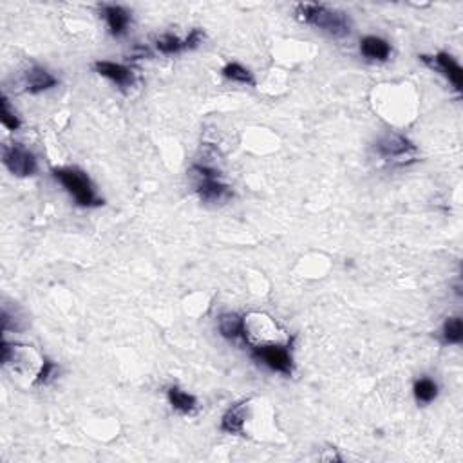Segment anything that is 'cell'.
Returning a JSON list of instances; mask_svg holds the SVG:
<instances>
[{
	"instance_id": "obj_4",
	"label": "cell",
	"mask_w": 463,
	"mask_h": 463,
	"mask_svg": "<svg viewBox=\"0 0 463 463\" xmlns=\"http://www.w3.org/2000/svg\"><path fill=\"white\" fill-rule=\"evenodd\" d=\"M252 357L257 362H261V364L266 365V368H270L271 371L283 373L286 375V377H291V373H293V358H291V353L286 346H254Z\"/></svg>"
},
{
	"instance_id": "obj_5",
	"label": "cell",
	"mask_w": 463,
	"mask_h": 463,
	"mask_svg": "<svg viewBox=\"0 0 463 463\" xmlns=\"http://www.w3.org/2000/svg\"><path fill=\"white\" fill-rule=\"evenodd\" d=\"M2 161H4L9 172L18 177L33 176L38 168L37 158H35L33 152H29L28 148L18 143L4 145V148H2Z\"/></svg>"
},
{
	"instance_id": "obj_16",
	"label": "cell",
	"mask_w": 463,
	"mask_h": 463,
	"mask_svg": "<svg viewBox=\"0 0 463 463\" xmlns=\"http://www.w3.org/2000/svg\"><path fill=\"white\" fill-rule=\"evenodd\" d=\"M223 76L232 80V82L246 83V86H255L254 74L246 69V67H242L241 64H238V61H230V64H226V66L223 67Z\"/></svg>"
},
{
	"instance_id": "obj_18",
	"label": "cell",
	"mask_w": 463,
	"mask_h": 463,
	"mask_svg": "<svg viewBox=\"0 0 463 463\" xmlns=\"http://www.w3.org/2000/svg\"><path fill=\"white\" fill-rule=\"evenodd\" d=\"M156 45L158 49H160L163 54H176L187 49L184 40H181V38L176 37V35H163V37L158 38Z\"/></svg>"
},
{
	"instance_id": "obj_10",
	"label": "cell",
	"mask_w": 463,
	"mask_h": 463,
	"mask_svg": "<svg viewBox=\"0 0 463 463\" xmlns=\"http://www.w3.org/2000/svg\"><path fill=\"white\" fill-rule=\"evenodd\" d=\"M57 86V78L47 69L40 66L29 67L28 73H25V87H28L29 93H44L47 89H53Z\"/></svg>"
},
{
	"instance_id": "obj_6",
	"label": "cell",
	"mask_w": 463,
	"mask_h": 463,
	"mask_svg": "<svg viewBox=\"0 0 463 463\" xmlns=\"http://www.w3.org/2000/svg\"><path fill=\"white\" fill-rule=\"evenodd\" d=\"M377 152L384 160H393L404 163V158H411L416 152V147L411 143L407 138L397 134V132H387L377 141Z\"/></svg>"
},
{
	"instance_id": "obj_3",
	"label": "cell",
	"mask_w": 463,
	"mask_h": 463,
	"mask_svg": "<svg viewBox=\"0 0 463 463\" xmlns=\"http://www.w3.org/2000/svg\"><path fill=\"white\" fill-rule=\"evenodd\" d=\"M190 172L197 177L196 192L205 203H223L234 196L228 184L219 180L218 170L203 167V165H194Z\"/></svg>"
},
{
	"instance_id": "obj_17",
	"label": "cell",
	"mask_w": 463,
	"mask_h": 463,
	"mask_svg": "<svg viewBox=\"0 0 463 463\" xmlns=\"http://www.w3.org/2000/svg\"><path fill=\"white\" fill-rule=\"evenodd\" d=\"M442 339L445 344H459L463 341V322L459 317L447 319L442 329Z\"/></svg>"
},
{
	"instance_id": "obj_1",
	"label": "cell",
	"mask_w": 463,
	"mask_h": 463,
	"mask_svg": "<svg viewBox=\"0 0 463 463\" xmlns=\"http://www.w3.org/2000/svg\"><path fill=\"white\" fill-rule=\"evenodd\" d=\"M295 17L300 22L320 29L324 33L335 38L348 37L351 33V20L346 13L329 9L328 6L315 4V2H303L295 8Z\"/></svg>"
},
{
	"instance_id": "obj_11",
	"label": "cell",
	"mask_w": 463,
	"mask_h": 463,
	"mask_svg": "<svg viewBox=\"0 0 463 463\" xmlns=\"http://www.w3.org/2000/svg\"><path fill=\"white\" fill-rule=\"evenodd\" d=\"M361 53L368 60L385 61L391 57V45L380 37H364L361 42Z\"/></svg>"
},
{
	"instance_id": "obj_12",
	"label": "cell",
	"mask_w": 463,
	"mask_h": 463,
	"mask_svg": "<svg viewBox=\"0 0 463 463\" xmlns=\"http://www.w3.org/2000/svg\"><path fill=\"white\" fill-rule=\"evenodd\" d=\"M246 409H248L246 402H241L226 411V414L221 420V429L228 433V435H241L246 420Z\"/></svg>"
},
{
	"instance_id": "obj_19",
	"label": "cell",
	"mask_w": 463,
	"mask_h": 463,
	"mask_svg": "<svg viewBox=\"0 0 463 463\" xmlns=\"http://www.w3.org/2000/svg\"><path fill=\"white\" fill-rule=\"evenodd\" d=\"M0 122H2V125H4L6 129H9V131H17V129L20 127V119L15 115V111H11V107H9V102L6 96L0 98Z\"/></svg>"
},
{
	"instance_id": "obj_2",
	"label": "cell",
	"mask_w": 463,
	"mask_h": 463,
	"mask_svg": "<svg viewBox=\"0 0 463 463\" xmlns=\"http://www.w3.org/2000/svg\"><path fill=\"white\" fill-rule=\"evenodd\" d=\"M54 180L74 197V201L78 203L80 206H87V209H93V206H102L103 199L96 194L95 187L90 183L89 176H87L83 170L76 167H60L53 168L51 170Z\"/></svg>"
},
{
	"instance_id": "obj_14",
	"label": "cell",
	"mask_w": 463,
	"mask_h": 463,
	"mask_svg": "<svg viewBox=\"0 0 463 463\" xmlns=\"http://www.w3.org/2000/svg\"><path fill=\"white\" fill-rule=\"evenodd\" d=\"M167 394H168V402H170V406H172L176 411H180V413L189 414L196 409L197 400L194 394L184 393V391H181L180 387H170Z\"/></svg>"
},
{
	"instance_id": "obj_13",
	"label": "cell",
	"mask_w": 463,
	"mask_h": 463,
	"mask_svg": "<svg viewBox=\"0 0 463 463\" xmlns=\"http://www.w3.org/2000/svg\"><path fill=\"white\" fill-rule=\"evenodd\" d=\"M219 332L228 341H238L239 336H245V319L238 313H223L219 317Z\"/></svg>"
},
{
	"instance_id": "obj_7",
	"label": "cell",
	"mask_w": 463,
	"mask_h": 463,
	"mask_svg": "<svg viewBox=\"0 0 463 463\" xmlns=\"http://www.w3.org/2000/svg\"><path fill=\"white\" fill-rule=\"evenodd\" d=\"M420 60H422L423 64H427L429 67H433L435 71H440V73H442L443 76L455 86L456 90L462 89V67L456 64V60L451 57V54L438 53L435 54V57L422 54Z\"/></svg>"
},
{
	"instance_id": "obj_21",
	"label": "cell",
	"mask_w": 463,
	"mask_h": 463,
	"mask_svg": "<svg viewBox=\"0 0 463 463\" xmlns=\"http://www.w3.org/2000/svg\"><path fill=\"white\" fill-rule=\"evenodd\" d=\"M203 40H205L203 29H192L189 37L184 38V45H187V49H194L199 44H203Z\"/></svg>"
},
{
	"instance_id": "obj_20",
	"label": "cell",
	"mask_w": 463,
	"mask_h": 463,
	"mask_svg": "<svg viewBox=\"0 0 463 463\" xmlns=\"http://www.w3.org/2000/svg\"><path fill=\"white\" fill-rule=\"evenodd\" d=\"M54 375H57V364H54V362H51V361H47V358H45L44 361V364H42V369H40V373H38V377H37V384H49L51 380H53V377Z\"/></svg>"
},
{
	"instance_id": "obj_8",
	"label": "cell",
	"mask_w": 463,
	"mask_h": 463,
	"mask_svg": "<svg viewBox=\"0 0 463 463\" xmlns=\"http://www.w3.org/2000/svg\"><path fill=\"white\" fill-rule=\"evenodd\" d=\"M96 73L111 80L112 83L119 87L122 90H127L134 86V73L129 67L122 66V64H115V61H96L95 64Z\"/></svg>"
},
{
	"instance_id": "obj_9",
	"label": "cell",
	"mask_w": 463,
	"mask_h": 463,
	"mask_svg": "<svg viewBox=\"0 0 463 463\" xmlns=\"http://www.w3.org/2000/svg\"><path fill=\"white\" fill-rule=\"evenodd\" d=\"M102 15L107 20L109 31L115 37H123V35L127 33V28L131 24V15H129L127 9L116 4H107L102 6Z\"/></svg>"
},
{
	"instance_id": "obj_15",
	"label": "cell",
	"mask_w": 463,
	"mask_h": 463,
	"mask_svg": "<svg viewBox=\"0 0 463 463\" xmlns=\"http://www.w3.org/2000/svg\"><path fill=\"white\" fill-rule=\"evenodd\" d=\"M414 398L418 400L420 404H430L438 397V385L436 382H433L430 378H420V380L414 382Z\"/></svg>"
}]
</instances>
